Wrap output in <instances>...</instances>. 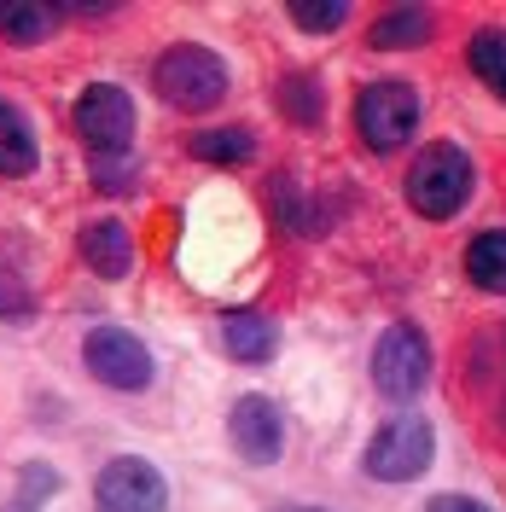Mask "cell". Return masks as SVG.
I'll list each match as a JSON object with an SVG mask.
<instances>
[{
  "label": "cell",
  "instance_id": "cell-18",
  "mask_svg": "<svg viewBox=\"0 0 506 512\" xmlns=\"http://www.w3.org/2000/svg\"><path fill=\"white\" fill-rule=\"evenodd\" d=\"M466 64L489 94L506 99V30H477L472 47H466Z\"/></svg>",
  "mask_w": 506,
  "mask_h": 512
},
{
  "label": "cell",
  "instance_id": "cell-24",
  "mask_svg": "<svg viewBox=\"0 0 506 512\" xmlns=\"http://www.w3.org/2000/svg\"><path fill=\"white\" fill-rule=\"evenodd\" d=\"M297 512H326V507H297Z\"/></svg>",
  "mask_w": 506,
  "mask_h": 512
},
{
  "label": "cell",
  "instance_id": "cell-5",
  "mask_svg": "<svg viewBox=\"0 0 506 512\" xmlns=\"http://www.w3.org/2000/svg\"><path fill=\"white\" fill-rule=\"evenodd\" d=\"M70 123H76V140L88 146V158H128L134 152V94L117 82L82 88Z\"/></svg>",
  "mask_w": 506,
  "mask_h": 512
},
{
  "label": "cell",
  "instance_id": "cell-19",
  "mask_svg": "<svg viewBox=\"0 0 506 512\" xmlns=\"http://www.w3.org/2000/svg\"><path fill=\"white\" fill-rule=\"evenodd\" d=\"M291 24L309 35H332L349 24V6L344 0H291Z\"/></svg>",
  "mask_w": 506,
  "mask_h": 512
},
{
  "label": "cell",
  "instance_id": "cell-12",
  "mask_svg": "<svg viewBox=\"0 0 506 512\" xmlns=\"http://www.w3.org/2000/svg\"><path fill=\"white\" fill-rule=\"evenodd\" d=\"M35 163H41V140H35L30 117L12 99H0V181H24L35 175Z\"/></svg>",
  "mask_w": 506,
  "mask_h": 512
},
{
  "label": "cell",
  "instance_id": "cell-7",
  "mask_svg": "<svg viewBox=\"0 0 506 512\" xmlns=\"http://www.w3.org/2000/svg\"><path fill=\"white\" fill-rule=\"evenodd\" d=\"M82 367H88L105 390H123V396L152 390V379H158L152 350H146L128 326H94V332L82 338Z\"/></svg>",
  "mask_w": 506,
  "mask_h": 512
},
{
  "label": "cell",
  "instance_id": "cell-1",
  "mask_svg": "<svg viewBox=\"0 0 506 512\" xmlns=\"http://www.w3.org/2000/svg\"><path fill=\"white\" fill-rule=\"evenodd\" d=\"M472 187H477V169H472V158H466L454 140L425 146V152L408 163V181H402L408 204L425 216V222H454V216L466 210Z\"/></svg>",
  "mask_w": 506,
  "mask_h": 512
},
{
  "label": "cell",
  "instance_id": "cell-22",
  "mask_svg": "<svg viewBox=\"0 0 506 512\" xmlns=\"http://www.w3.org/2000/svg\"><path fill=\"white\" fill-rule=\"evenodd\" d=\"M35 315V291L24 286V274L0 268V320H30Z\"/></svg>",
  "mask_w": 506,
  "mask_h": 512
},
{
  "label": "cell",
  "instance_id": "cell-15",
  "mask_svg": "<svg viewBox=\"0 0 506 512\" xmlns=\"http://www.w3.org/2000/svg\"><path fill=\"white\" fill-rule=\"evenodd\" d=\"M187 152L198 163H216V169H239V163L256 158V134L245 123H233V128H198V134L187 140Z\"/></svg>",
  "mask_w": 506,
  "mask_h": 512
},
{
  "label": "cell",
  "instance_id": "cell-14",
  "mask_svg": "<svg viewBox=\"0 0 506 512\" xmlns=\"http://www.w3.org/2000/svg\"><path fill=\"white\" fill-rule=\"evenodd\" d=\"M274 105H280L285 123H297V128L326 123V88H320V76H309V70L280 76V82H274Z\"/></svg>",
  "mask_w": 506,
  "mask_h": 512
},
{
  "label": "cell",
  "instance_id": "cell-13",
  "mask_svg": "<svg viewBox=\"0 0 506 512\" xmlns=\"http://www.w3.org/2000/svg\"><path fill=\"white\" fill-rule=\"evenodd\" d=\"M437 30V18L425 12V6H390L373 18V35H367V47H379V53H413V47H425Z\"/></svg>",
  "mask_w": 506,
  "mask_h": 512
},
{
  "label": "cell",
  "instance_id": "cell-2",
  "mask_svg": "<svg viewBox=\"0 0 506 512\" xmlns=\"http://www.w3.org/2000/svg\"><path fill=\"white\" fill-rule=\"evenodd\" d=\"M152 94L175 111H210L227 99V64L204 41H175L152 59Z\"/></svg>",
  "mask_w": 506,
  "mask_h": 512
},
{
  "label": "cell",
  "instance_id": "cell-6",
  "mask_svg": "<svg viewBox=\"0 0 506 512\" xmlns=\"http://www.w3.org/2000/svg\"><path fill=\"white\" fill-rule=\"evenodd\" d=\"M419 88L413 82H367L355 94V134L367 152H396L408 146V134L419 128Z\"/></svg>",
  "mask_w": 506,
  "mask_h": 512
},
{
  "label": "cell",
  "instance_id": "cell-3",
  "mask_svg": "<svg viewBox=\"0 0 506 512\" xmlns=\"http://www.w3.org/2000/svg\"><path fill=\"white\" fill-rule=\"evenodd\" d=\"M431 460H437V431H431V419H425V414L384 419L379 431H373V443H367V454H361L367 478H379V483L425 478V472H431Z\"/></svg>",
  "mask_w": 506,
  "mask_h": 512
},
{
  "label": "cell",
  "instance_id": "cell-4",
  "mask_svg": "<svg viewBox=\"0 0 506 512\" xmlns=\"http://www.w3.org/2000/svg\"><path fill=\"white\" fill-rule=\"evenodd\" d=\"M431 384V338L413 320H390L373 344V390L390 402H413Z\"/></svg>",
  "mask_w": 506,
  "mask_h": 512
},
{
  "label": "cell",
  "instance_id": "cell-17",
  "mask_svg": "<svg viewBox=\"0 0 506 512\" xmlns=\"http://www.w3.org/2000/svg\"><path fill=\"white\" fill-rule=\"evenodd\" d=\"M53 24H59V12L41 0H0V41H12V47H41Z\"/></svg>",
  "mask_w": 506,
  "mask_h": 512
},
{
  "label": "cell",
  "instance_id": "cell-21",
  "mask_svg": "<svg viewBox=\"0 0 506 512\" xmlns=\"http://www.w3.org/2000/svg\"><path fill=\"white\" fill-rule=\"evenodd\" d=\"M88 175H94L99 192H128L140 181V163H134V152L128 158H88Z\"/></svg>",
  "mask_w": 506,
  "mask_h": 512
},
{
  "label": "cell",
  "instance_id": "cell-10",
  "mask_svg": "<svg viewBox=\"0 0 506 512\" xmlns=\"http://www.w3.org/2000/svg\"><path fill=\"white\" fill-rule=\"evenodd\" d=\"M76 251H82V262L94 268L99 280H128V268H134V233L117 216H94L76 233Z\"/></svg>",
  "mask_w": 506,
  "mask_h": 512
},
{
  "label": "cell",
  "instance_id": "cell-23",
  "mask_svg": "<svg viewBox=\"0 0 506 512\" xmlns=\"http://www.w3.org/2000/svg\"><path fill=\"white\" fill-rule=\"evenodd\" d=\"M425 512H489V507H483L477 495H437Z\"/></svg>",
  "mask_w": 506,
  "mask_h": 512
},
{
  "label": "cell",
  "instance_id": "cell-16",
  "mask_svg": "<svg viewBox=\"0 0 506 512\" xmlns=\"http://www.w3.org/2000/svg\"><path fill=\"white\" fill-rule=\"evenodd\" d=\"M466 280L489 297H506V227H489L466 245Z\"/></svg>",
  "mask_w": 506,
  "mask_h": 512
},
{
  "label": "cell",
  "instance_id": "cell-11",
  "mask_svg": "<svg viewBox=\"0 0 506 512\" xmlns=\"http://www.w3.org/2000/svg\"><path fill=\"white\" fill-rule=\"evenodd\" d=\"M222 350L233 355V361H245V367L274 361V350H280V320L262 315V309H227L222 315Z\"/></svg>",
  "mask_w": 506,
  "mask_h": 512
},
{
  "label": "cell",
  "instance_id": "cell-20",
  "mask_svg": "<svg viewBox=\"0 0 506 512\" xmlns=\"http://www.w3.org/2000/svg\"><path fill=\"white\" fill-rule=\"evenodd\" d=\"M53 489H59V472L53 466H24L18 472V501H12V512H41Z\"/></svg>",
  "mask_w": 506,
  "mask_h": 512
},
{
  "label": "cell",
  "instance_id": "cell-8",
  "mask_svg": "<svg viewBox=\"0 0 506 512\" xmlns=\"http://www.w3.org/2000/svg\"><path fill=\"white\" fill-rule=\"evenodd\" d=\"M94 507L99 512H169V483H163V472L152 460L117 454L94 478Z\"/></svg>",
  "mask_w": 506,
  "mask_h": 512
},
{
  "label": "cell",
  "instance_id": "cell-9",
  "mask_svg": "<svg viewBox=\"0 0 506 512\" xmlns=\"http://www.w3.org/2000/svg\"><path fill=\"white\" fill-rule=\"evenodd\" d=\"M227 437L239 448V460L245 466H274L285 454V414L274 396H239L233 408H227Z\"/></svg>",
  "mask_w": 506,
  "mask_h": 512
}]
</instances>
